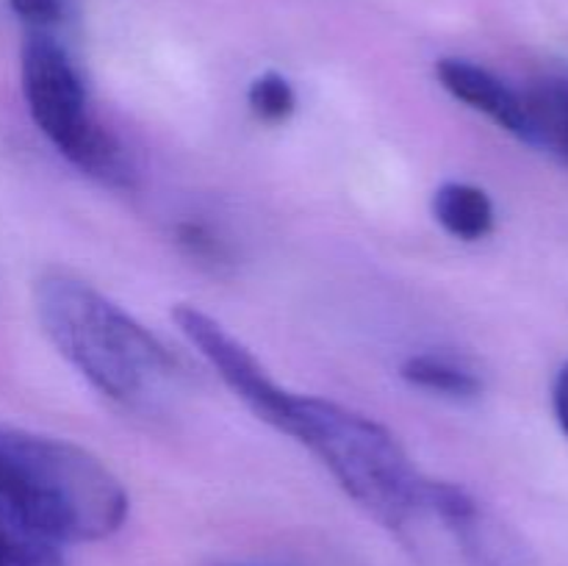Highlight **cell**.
I'll use <instances>...</instances> for the list:
<instances>
[{"label": "cell", "mask_w": 568, "mask_h": 566, "mask_svg": "<svg viewBox=\"0 0 568 566\" xmlns=\"http://www.w3.org/2000/svg\"><path fill=\"white\" fill-rule=\"evenodd\" d=\"M436 78L458 103H466L477 114L488 117L494 125L508 131L510 137L525 142L527 111L521 89L510 87L497 72L469 59H442L436 64Z\"/></svg>", "instance_id": "obj_7"}, {"label": "cell", "mask_w": 568, "mask_h": 566, "mask_svg": "<svg viewBox=\"0 0 568 566\" xmlns=\"http://www.w3.org/2000/svg\"><path fill=\"white\" fill-rule=\"evenodd\" d=\"M178 242H181L194 259L220 261L222 255H225L220 239H216L209 228L200 225V222H183V225H178Z\"/></svg>", "instance_id": "obj_13"}, {"label": "cell", "mask_w": 568, "mask_h": 566, "mask_svg": "<svg viewBox=\"0 0 568 566\" xmlns=\"http://www.w3.org/2000/svg\"><path fill=\"white\" fill-rule=\"evenodd\" d=\"M0 492L55 544L100 542L122 527L128 494L89 449L0 427Z\"/></svg>", "instance_id": "obj_2"}, {"label": "cell", "mask_w": 568, "mask_h": 566, "mask_svg": "<svg viewBox=\"0 0 568 566\" xmlns=\"http://www.w3.org/2000/svg\"><path fill=\"white\" fill-rule=\"evenodd\" d=\"M433 216L449 236L460 242H480L497 225L491 194L466 181H447L433 194Z\"/></svg>", "instance_id": "obj_9"}, {"label": "cell", "mask_w": 568, "mask_h": 566, "mask_svg": "<svg viewBox=\"0 0 568 566\" xmlns=\"http://www.w3.org/2000/svg\"><path fill=\"white\" fill-rule=\"evenodd\" d=\"M33 300L55 353L103 397L133 405L172 375L164 344L92 283L48 272L39 277Z\"/></svg>", "instance_id": "obj_1"}, {"label": "cell", "mask_w": 568, "mask_h": 566, "mask_svg": "<svg viewBox=\"0 0 568 566\" xmlns=\"http://www.w3.org/2000/svg\"><path fill=\"white\" fill-rule=\"evenodd\" d=\"M172 320H175L178 331L186 336L192 347L209 361L211 370L222 377L227 388L258 416L261 422L272 425L275 431L286 433L292 427L294 403L297 394L286 392L275 377L266 372V366L239 342L233 333L225 331L222 322L214 316L200 311L197 305L178 303L172 309Z\"/></svg>", "instance_id": "obj_5"}, {"label": "cell", "mask_w": 568, "mask_h": 566, "mask_svg": "<svg viewBox=\"0 0 568 566\" xmlns=\"http://www.w3.org/2000/svg\"><path fill=\"white\" fill-rule=\"evenodd\" d=\"M20 78L33 125L72 166L109 186H131L125 153L92 114L81 70L53 37L33 31L26 39Z\"/></svg>", "instance_id": "obj_4"}, {"label": "cell", "mask_w": 568, "mask_h": 566, "mask_svg": "<svg viewBox=\"0 0 568 566\" xmlns=\"http://www.w3.org/2000/svg\"><path fill=\"white\" fill-rule=\"evenodd\" d=\"M0 566H67L61 544L42 536L0 492Z\"/></svg>", "instance_id": "obj_11"}, {"label": "cell", "mask_w": 568, "mask_h": 566, "mask_svg": "<svg viewBox=\"0 0 568 566\" xmlns=\"http://www.w3.org/2000/svg\"><path fill=\"white\" fill-rule=\"evenodd\" d=\"M399 375L408 386L447 400H475L483 392L480 375L453 355L414 353L403 361Z\"/></svg>", "instance_id": "obj_10"}, {"label": "cell", "mask_w": 568, "mask_h": 566, "mask_svg": "<svg viewBox=\"0 0 568 566\" xmlns=\"http://www.w3.org/2000/svg\"><path fill=\"white\" fill-rule=\"evenodd\" d=\"M527 111L525 144L568 166V61L547 67L521 89Z\"/></svg>", "instance_id": "obj_8"}, {"label": "cell", "mask_w": 568, "mask_h": 566, "mask_svg": "<svg viewBox=\"0 0 568 566\" xmlns=\"http://www.w3.org/2000/svg\"><path fill=\"white\" fill-rule=\"evenodd\" d=\"M288 436L311 449L344 494L388 530L419 519L427 477L386 425L333 400L297 394Z\"/></svg>", "instance_id": "obj_3"}, {"label": "cell", "mask_w": 568, "mask_h": 566, "mask_svg": "<svg viewBox=\"0 0 568 566\" xmlns=\"http://www.w3.org/2000/svg\"><path fill=\"white\" fill-rule=\"evenodd\" d=\"M9 3L14 9V14L31 28H37V31L55 26L61 20V14H64V3L61 0H9Z\"/></svg>", "instance_id": "obj_14"}, {"label": "cell", "mask_w": 568, "mask_h": 566, "mask_svg": "<svg viewBox=\"0 0 568 566\" xmlns=\"http://www.w3.org/2000/svg\"><path fill=\"white\" fill-rule=\"evenodd\" d=\"M247 105L255 120L266 122V125H281V122L292 120V114L297 111V92L281 72H261L247 87Z\"/></svg>", "instance_id": "obj_12"}, {"label": "cell", "mask_w": 568, "mask_h": 566, "mask_svg": "<svg viewBox=\"0 0 568 566\" xmlns=\"http://www.w3.org/2000/svg\"><path fill=\"white\" fill-rule=\"evenodd\" d=\"M430 516L453 536L471 566H530V553L508 525L488 514L480 499L464 486L425 481L422 519Z\"/></svg>", "instance_id": "obj_6"}, {"label": "cell", "mask_w": 568, "mask_h": 566, "mask_svg": "<svg viewBox=\"0 0 568 566\" xmlns=\"http://www.w3.org/2000/svg\"><path fill=\"white\" fill-rule=\"evenodd\" d=\"M552 411L555 420H558L560 431L568 436V361L558 370L552 383Z\"/></svg>", "instance_id": "obj_15"}]
</instances>
